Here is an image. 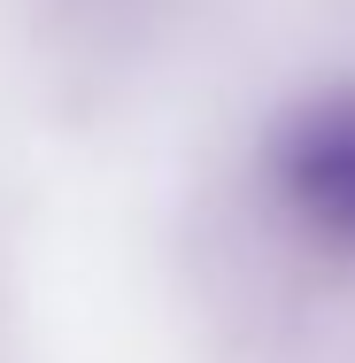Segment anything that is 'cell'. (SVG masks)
<instances>
[{"instance_id":"obj_1","label":"cell","mask_w":355,"mask_h":363,"mask_svg":"<svg viewBox=\"0 0 355 363\" xmlns=\"http://www.w3.org/2000/svg\"><path fill=\"white\" fill-rule=\"evenodd\" d=\"M332 232H355V116H332L301 147V186H293Z\"/></svg>"}]
</instances>
